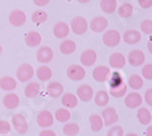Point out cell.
<instances>
[{
	"instance_id": "cell-1",
	"label": "cell",
	"mask_w": 152,
	"mask_h": 136,
	"mask_svg": "<svg viewBox=\"0 0 152 136\" xmlns=\"http://www.w3.org/2000/svg\"><path fill=\"white\" fill-rule=\"evenodd\" d=\"M34 77V69L33 66L29 63H22L16 71V78L21 83L31 81V79Z\"/></svg>"
},
{
	"instance_id": "cell-2",
	"label": "cell",
	"mask_w": 152,
	"mask_h": 136,
	"mask_svg": "<svg viewBox=\"0 0 152 136\" xmlns=\"http://www.w3.org/2000/svg\"><path fill=\"white\" fill-rule=\"evenodd\" d=\"M11 127L16 130V132L23 135L28 131V121L26 119L23 114L21 113H16L12 116V119H11Z\"/></svg>"
},
{
	"instance_id": "cell-3",
	"label": "cell",
	"mask_w": 152,
	"mask_h": 136,
	"mask_svg": "<svg viewBox=\"0 0 152 136\" xmlns=\"http://www.w3.org/2000/svg\"><path fill=\"white\" fill-rule=\"evenodd\" d=\"M54 119V114L49 109H43L37 116V124L42 129H49L50 127H53Z\"/></svg>"
},
{
	"instance_id": "cell-4",
	"label": "cell",
	"mask_w": 152,
	"mask_h": 136,
	"mask_svg": "<svg viewBox=\"0 0 152 136\" xmlns=\"http://www.w3.org/2000/svg\"><path fill=\"white\" fill-rule=\"evenodd\" d=\"M88 27H89V24H88L86 20L83 17V16H75L72 22H71V31L74 33V34H77V35H83L86 33L88 31Z\"/></svg>"
},
{
	"instance_id": "cell-5",
	"label": "cell",
	"mask_w": 152,
	"mask_h": 136,
	"mask_svg": "<svg viewBox=\"0 0 152 136\" xmlns=\"http://www.w3.org/2000/svg\"><path fill=\"white\" fill-rule=\"evenodd\" d=\"M122 40V35L119 34L118 31L116 29H108L105 32L104 36H102V41L106 46L108 47H115L117 46Z\"/></svg>"
},
{
	"instance_id": "cell-6",
	"label": "cell",
	"mask_w": 152,
	"mask_h": 136,
	"mask_svg": "<svg viewBox=\"0 0 152 136\" xmlns=\"http://www.w3.org/2000/svg\"><path fill=\"white\" fill-rule=\"evenodd\" d=\"M86 76L85 68L80 65H71L67 68V77L73 81H79Z\"/></svg>"
},
{
	"instance_id": "cell-7",
	"label": "cell",
	"mask_w": 152,
	"mask_h": 136,
	"mask_svg": "<svg viewBox=\"0 0 152 136\" xmlns=\"http://www.w3.org/2000/svg\"><path fill=\"white\" fill-rule=\"evenodd\" d=\"M101 118H102L104 124H105L106 127H110V125L116 124V123L118 121V119H119L117 111L113 108V107H106V108L102 111V113H101Z\"/></svg>"
},
{
	"instance_id": "cell-8",
	"label": "cell",
	"mask_w": 152,
	"mask_h": 136,
	"mask_svg": "<svg viewBox=\"0 0 152 136\" xmlns=\"http://www.w3.org/2000/svg\"><path fill=\"white\" fill-rule=\"evenodd\" d=\"M54 58V51L50 46H40L37 51V60L38 62H40L43 65H48L49 62H51Z\"/></svg>"
},
{
	"instance_id": "cell-9",
	"label": "cell",
	"mask_w": 152,
	"mask_h": 136,
	"mask_svg": "<svg viewBox=\"0 0 152 136\" xmlns=\"http://www.w3.org/2000/svg\"><path fill=\"white\" fill-rule=\"evenodd\" d=\"M145 60H146V57H145L144 51L137 50V49H136V50H132L128 54V57H126V61H128L132 67H140V66H142L144 62H145Z\"/></svg>"
},
{
	"instance_id": "cell-10",
	"label": "cell",
	"mask_w": 152,
	"mask_h": 136,
	"mask_svg": "<svg viewBox=\"0 0 152 136\" xmlns=\"http://www.w3.org/2000/svg\"><path fill=\"white\" fill-rule=\"evenodd\" d=\"M27 21V15L22 10H12L9 15V22L14 27H21Z\"/></svg>"
},
{
	"instance_id": "cell-11",
	"label": "cell",
	"mask_w": 152,
	"mask_h": 136,
	"mask_svg": "<svg viewBox=\"0 0 152 136\" xmlns=\"http://www.w3.org/2000/svg\"><path fill=\"white\" fill-rule=\"evenodd\" d=\"M97 61V54L93 49H86L80 55V63L83 67H90Z\"/></svg>"
},
{
	"instance_id": "cell-12",
	"label": "cell",
	"mask_w": 152,
	"mask_h": 136,
	"mask_svg": "<svg viewBox=\"0 0 152 136\" xmlns=\"http://www.w3.org/2000/svg\"><path fill=\"white\" fill-rule=\"evenodd\" d=\"M111 71L106 66H97L93 71V78L99 83H105L110 79Z\"/></svg>"
},
{
	"instance_id": "cell-13",
	"label": "cell",
	"mask_w": 152,
	"mask_h": 136,
	"mask_svg": "<svg viewBox=\"0 0 152 136\" xmlns=\"http://www.w3.org/2000/svg\"><path fill=\"white\" fill-rule=\"evenodd\" d=\"M77 97H78V100L83 101V102H89L91 98L94 97V90L90 85H80L78 86V89H77Z\"/></svg>"
},
{
	"instance_id": "cell-14",
	"label": "cell",
	"mask_w": 152,
	"mask_h": 136,
	"mask_svg": "<svg viewBox=\"0 0 152 136\" xmlns=\"http://www.w3.org/2000/svg\"><path fill=\"white\" fill-rule=\"evenodd\" d=\"M107 27H108V21L104 16H96L90 22V29L93 32H95V33L104 32Z\"/></svg>"
},
{
	"instance_id": "cell-15",
	"label": "cell",
	"mask_w": 152,
	"mask_h": 136,
	"mask_svg": "<svg viewBox=\"0 0 152 136\" xmlns=\"http://www.w3.org/2000/svg\"><path fill=\"white\" fill-rule=\"evenodd\" d=\"M69 32H71L69 26L63 21H60V22L55 23V26L53 28V33L57 39H65L66 36L69 34Z\"/></svg>"
},
{
	"instance_id": "cell-16",
	"label": "cell",
	"mask_w": 152,
	"mask_h": 136,
	"mask_svg": "<svg viewBox=\"0 0 152 136\" xmlns=\"http://www.w3.org/2000/svg\"><path fill=\"white\" fill-rule=\"evenodd\" d=\"M110 66L115 69H122L124 68L125 63H126V57L121 54V52H113L111 56H110Z\"/></svg>"
},
{
	"instance_id": "cell-17",
	"label": "cell",
	"mask_w": 152,
	"mask_h": 136,
	"mask_svg": "<svg viewBox=\"0 0 152 136\" xmlns=\"http://www.w3.org/2000/svg\"><path fill=\"white\" fill-rule=\"evenodd\" d=\"M3 105L6 109H15L20 105V96L15 92H7L3 98Z\"/></svg>"
},
{
	"instance_id": "cell-18",
	"label": "cell",
	"mask_w": 152,
	"mask_h": 136,
	"mask_svg": "<svg viewBox=\"0 0 152 136\" xmlns=\"http://www.w3.org/2000/svg\"><path fill=\"white\" fill-rule=\"evenodd\" d=\"M124 103L128 108H136L140 107L142 103V97L139 92H130L126 95V97L124 98Z\"/></svg>"
},
{
	"instance_id": "cell-19",
	"label": "cell",
	"mask_w": 152,
	"mask_h": 136,
	"mask_svg": "<svg viewBox=\"0 0 152 136\" xmlns=\"http://www.w3.org/2000/svg\"><path fill=\"white\" fill-rule=\"evenodd\" d=\"M24 43L29 47H37L42 43V35L37 31H31L24 35Z\"/></svg>"
},
{
	"instance_id": "cell-20",
	"label": "cell",
	"mask_w": 152,
	"mask_h": 136,
	"mask_svg": "<svg viewBox=\"0 0 152 136\" xmlns=\"http://www.w3.org/2000/svg\"><path fill=\"white\" fill-rule=\"evenodd\" d=\"M46 94L53 98L61 97L63 94V85L58 81H50L46 86Z\"/></svg>"
},
{
	"instance_id": "cell-21",
	"label": "cell",
	"mask_w": 152,
	"mask_h": 136,
	"mask_svg": "<svg viewBox=\"0 0 152 136\" xmlns=\"http://www.w3.org/2000/svg\"><path fill=\"white\" fill-rule=\"evenodd\" d=\"M122 40H124V43L128 44V45L137 44L139 41L141 40V33L137 32V31H135V29H129V31H126V32L123 34Z\"/></svg>"
},
{
	"instance_id": "cell-22",
	"label": "cell",
	"mask_w": 152,
	"mask_h": 136,
	"mask_svg": "<svg viewBox=\"0 0 152 136\" xmlns=\"http://www.w3.org/2000/svg\"><path fill=\"white\" fill-rule=\"evenodd\" d=\"M17 88V80L12 77H3L0 79V89L6 91V92H12Z\"/></svg>"
},
{
	"instance_id": "cell-23",
	"label": "cell",
	"mask_w": 152,
	"mask_h": 136,
	"mask_svg": "<svg viewBox=\"0 0 152 136\" xmlns=\"http://www.w3.org/2000/svg\"><path fill=\"white\" fill-rule=\"evenodd\" d=\"M61 103L65 108H75L78 105V97L72 92L62 94L61 97Z\"/></svg>"
},
{
	"instance_id": "cell-24",
	"label": "cell",
	"mask_w": 152,
	"mask_h": 136,
	"mask_svg": "<svg viewBox=\"0 0 152 136\" xmlns=\"http://www.w3.org/2000/svg\"><path fill=\"white\" fill-rule=\"evenodd\" d=\"M40 92V84L38 81H28L27 86L24 88V96L27 98H34Z\"/></svg>"
},
{
	"instance_id": "cell-25",
	"label": "cell",
	"mask_w": 152,
	"mask_h": 136,
	"mask_svg": "<svg viewBox=\"0 0 152 136\" xmlns=\"http://www.w3.org/2000/svg\"><path fill=\"white\" fill-rule=\"evenodd\" d=\"M136 117H137V120L140 124L142 125H148L151 120H152V116H151V112L145 108V107H140L137 109V113H136Z\"/></svg>"
},
{
	"instance_id": "cell-26",
	"label": "cell",
	"mask_w": 152,
	"mask_h": 136,
	"mask_svg": "<svg viewBox=\"0 0 152 136\" xmlns=\"http://www.w3.org/2000/svg\"><path fill=\"white\" fill-rule=\"evenodd\" d=\"M53 77V71L50 67H48L46 65H43L40 67H38L37 69V78L40 81H49Z\"/></svg>"
},
{
	"instance_id": "cell-27",
	"label": "cell",
	"mask_w": 152,
	"mask_h": 136,
	"mask_svg": "<svg viewBox=\"0 0 152 136\" xmlns=\"http://www.w3.org/2000/svg\"><path fill=\"white\" fill-rule=\"evenodd\" d=\"M77 50V44L71 39H66L60 44V51L63 55H71Z\"/></svg>"
},
{
	"instance_id": "cell-28",
	"label": "cell",
	"mask_w": 152,
	"mask_h": 136,
	"mask_svg": "<svg viewBox=\"0 0 152 136\" xmlns=\"http://www.w3.org/2000/svg\"><path fill=\"white\" fill-rule=\"evenodd\" d=\"M117 12H118V16L122 17V18H128L133 15V12H134V7L132 4L129 3H123L122 5L118 6L117 9Z\"/></svg>"
},
{
	"instance_id": "cell-29",
	"label": "cell",
	"mask_w": 152,
	"mask_h": 136,
	"mask_svg": "<svg viewBox=\"0 0 152 136\" xmlns=\"http://www.w3.org/2000/svg\"><path fill=\"white\" fill-rule=\"evenodd\" d=\"M100 7L105 14H113L117 10V0H101Z\"/></svg>"
},
{
	"instance_id": "cell-30",
	"label": "cell",
	"mask_w": 152,
	"mask_h": 136,
	"mask_svg": "<svg viewBox=\"0 0 152 136\" xmlns=\"http://www.w3.org/2000/svg\"><path fill=\"white\" fill-rule=\"evenodd\" d=\"M110 102V94L105 90H100L95 94V103L100 107H105Z\"/></svg>"
},
{
	"instance_id": "cell-31",
	"label": "cell",
	"mask_w": 152,
	"mask_h": 136,
	"mask_svg": "<svg viewBox=\"0 0 152 136\" xmlns=\"http://www.w3.org/2000/svg\"><path fill=\"white\" fill-rule=\"evenodd\" d=\"M89 123H90L91 130L94 132H97V131H100L101 129L104 128V120L99 114H91L89 117Z\"/></svg>"
},
{
	"instance_id": "cell-32",
	"label": "cell",
	"mask_w": 152,
	"mask_h": 136,
	"mask_svg": "<svg viewBox=\"0 0 152 136\" xmlns=\"http://www.w3.org/2000/svg\"><path fill=\"white\" fill-rule=\"evenodd\" d=\"M54 118H56V120L60 121V123H67L71 119V112L65 107L58 108V109H56Z\"/></svg>"
},
{
	"instance_id": "cell-33",
	"label": "cell",
	"mask_w": 152,
	"mask_h": 136,
	"mask_svg": "<svg viewBox=\"0 0 152 136\" xmlns=\"http://www.w3.org/2000/svg\"><path fill=\"white\" fill-rule=\"evenodd\" d=\"M128 85L133 90H140L144 86V79L137 74H133L128 79Z\"/></svg>"
},
{
	"instance_id": "cell-34",
	"label": "cell",
	"mask_w": 152,
	"mask_h": 136,
	"mask_svg": "<svg viewBox=\"0 0 152 136\" xmlns=\"http://www.w3.org/2000/svg\"><path fill=\"white\" fill-rule=\"evenodd\" d=\"M79 125L77 123H66L62 128V132L66 136H75L79 132Z\"/></svg>"
},
{
	"instance_id": "cell-35",
	"label": "cell",
	"mask_w": 152,
	"mask_h": 136,
	"mask_svg": "<svg viewBox=\"0 0 152 136\" xmlns=\"http://www.w3.org/2000/svg\"><path fill=\"white\" fill-rule=\"evenodd\" d=\"M126 91H128V86H126V84H125V83H123L122 85L117 86V88H110L108 94H110V95H112L113 97L121 98V97H123V96L126 94Z\"/></svg>"
},
{
	"instance_id": "cell-36",
	"label": "cell",
	"mask_w": 152,
	"mask_h": 136,
	"mask_svg": "<svg viewBox=\"0 0 152 136\" xmlns=\"http://www.w3.org/2000/svg\"><path fill=\"white\" fill-rule=\"evenodd\" d=\"M46 20H48V14L44 10H38L32 14V22L35 24H42L46 22Z\"/></svg>"
},
{
	"instance_id": "cell-37",
	"label": "cell",
	"mask_w": 152,
	"mask_h": 136,
	"mask_svg": "<svg viewBox=\"0 0 152 136\" xmlns=\"http://www.w3.org/2000/svg\"><path fill=\"white\" fill-rule=\"evenodd\" d=\"M108 80H110V88H117V86H119L124 83V80L119 73H113L112 77Z\"/></svg>"
},
{
	"instance_id": "cell-38",
	"label": "cell",
	"mask_w": 152,
	"mask_h": 136,
	"mask_svg": "<svg viewBox=\"0 0 152 136\" xmlns=\"http://www.w3.org/2000/svg\"><path fill=\"white\" fill-rule=\"evenodd\" d=\"M140 29L144 34L152 35V21L151 20H145L140 24Z\"/></svg>"
},
{
	"instance_id": "cell-39",
	"label": "cell",
	"mask_w": 152,
	"mask_h": 136,
	"mask_svg": "<svg viewBox=\"0 0 152 136\" xmlns=\"http://www.w3.org/2000/svg\"><path fill=\"white\" fill-rule=\"evenodd\" d=\"M11 129H12V127H11V124H10L7 120L0 119V135H6V134H9V132L11 131Z\"/></svg>"
},
{
	"instance_id": "cell-40",
	"label": "cell",
	"mask_w": 152,
	"mask_h": 136,
	"mask_svg": "<svg viewBox=\"0 0 152 136\" xmlns=\"http://www.w3.org/2000/svg\"><path fill=\"white\" fill-rule=\"evenodd\" d=\"M142 77L147 80H152V63H147L142 67Z\"/></svg>"
},
{
	"instance_id": "cell-41",
	"label": "cell",
	"mask_w": 152,
	"mask_h": 136,
	"mask_svg": "<svg viewBox=\"0 0 152 136\" xmlns=\"http://www.w3.org/2000/svg\"><path fill=\"white\" fill-rule=\"evenodd\" d=\"M107 136H124V130H123L122 127H118V125L112 127V128L108 130Z\"/></svg>"
},
{
	"instance_id": "cell-42",
	"label": "cell",
	"mask_w": 152,
	"mask_h": 136,
	"mask_svg": "<svg viewBox=\"0 0 152 136\" xmlns=\"http://www.w3.org/2000/svg\"><path fill=\"white\" fill-rule=\"evenodd\" d=\"M145 102L152 107V89H147L145 92Z\"/></svg>"
},
{
	"instance_id": "cell-43",
	"label": "cell",
	"mask_w": 152,
	"mask_h": 136,
	"mask_svg": "<svg viewBox=\"0 0 152 136\" xmlns=\"http://www.w3.org/2000/svg\"><path fill=\"white\" fill-rule=\"evenodd\" d=\"M137 3L142 9H150L152 6V0H137Z\"/></svg>"
},
{
	"instance_id": "cell-44",
	"label": "cell",
	"mask_w": 152,
	"mask_h": 136,
	"mask_svg": "<svg viewBox=\"0 0 152 136\" xmlns=\"http://www.w3.org/2000/svg\"><path fill=\"white\" fill-rule=\"evenodd\" d=\"M39 136H57L56 132L51 129H43L40 132H39Z\"/></svg>"
},
{
	"instance_id": "cell-45",
	"label": "cell",
	"mask_w": 152,
	"mask_h": 136,
	"mask_svg": "<svg viewBox=\"0 0 152 136\" xmlns=\"http://www.w3.org/2000/svg\"><path fill=\"white\" fill-rule=\"evenodd\" d=\"M49 1H50V0H33V3H34V5H37V6H39V7L46 6V5L49 4Z\"/></svg>"
},
{
	"instance_id": "cell-46",
	"label": "cell",
	"mask_w": 152,
	"mask_h": 136,
	"mask_svg": "<svg viewBox=\"0 0 152 136\" xmlns=\"http://www.w3.org/2000/svg\"><path fill=\"white\" fill-rule=\"evenodd\" d=\"M147 50L150 54H152V36L150 38V40L147 41Z\"/></svg>"
},
{
	"instance_id": "cell-47",
	"label": "cell",
	"mask_w": 152,
	"mask_h": 136,
	"mask_svg": "<svg viewBox=\"0 0 152 136\" xmlns=\"http://www.w3.org/2000/svg\"><path fill=\"white\" fill-rule=\"evenodd\" d=\"M145 136H152V125L147 127V129H146V132H145Z\"/></svg>"
},
{
	"instance_id": "cell-48",
	"label": "cell",
	"mask_w": 152,
	"mask_h": 136,
	"mask_svg": "<svg viewBox=\"0 0 152 136\" xmlns=\"http://www.w3.org/2000/svg\"><path fill=\"white\" fill-rule=\"evenodd\" d=\"M77 1L80 3V4H88V3L90 1V0H77Z\"/></svg>"
},
{
	"instance_id": "cell-49",
	"label": "cell",
	"mask_w": 152,
	"mask_h": 136,
	"mask_svg": "<svg viewBox=\"0 0 152 136\" xmlns=\"http://www.w3.org/2000/svg\"><path fill=\"white\" fill-rule=\"evenodd\" d=\"M125 136H137L136 134H134V132H130V134H126Z\"/></svg>"
},
{
	"instance_id": "cell-50",
	"label": "cell",
	"mask_w": 152,
	"mask_h": 136,
	"mask_svg": "<svg viewBox=\"0 0 152 136\" xmlns=\"http://www.w3.org/2000/svg\"><path fill=\"white\" fill-rule=\"evenodd\" d=\"M1 52H3V46L0 45V55H1Z\"/></svg>"
}]
</instances>
